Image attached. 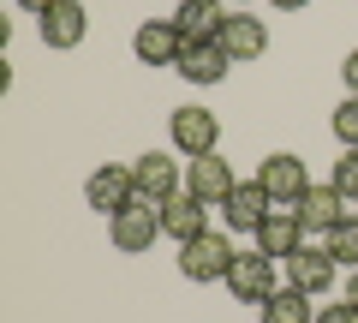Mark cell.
<instances>
[{"label":"cell","mask_w":358,"mask_h":323,"mask_svg":"<svg viewBox=\"0 0 358 323\" xmlns=\"http://www.w3.org/2000/svg\"><path fill=\"white\" fill-rule=\"evenodd\" d=\"M108 240H114L120 252H131V258H143V252L162 240V204H150V198H131L120 216H108Z\"/></svg>","instance_id":"obj_1"},{"label":"cell","mask_w":358,"mask_h":323,"mask_svg":"<svg viewBox=\"0 0 358 323\" xmlns=\"http://www.w3.org/2000/svg\"><path fill=\"white\" fill-rule=\"evenodd\" d=\"M233 258H239V252H233L227 233H197V240L179 246V275H185V282H227Z\"/></svg>","instance_id":"obj_2"},{"label":"cell","mask_w":358,"mask_h":323,"mask_svg":"<svg viewBox=\"0 0 358 323\" xmlns=\"http://www.w3.org/2000/svg\"><path fill=\"white\" fill-rule=\"evenodd\" d=\"M257 186H263L268 198L281 209H293L299 198L310 192V174H305V162H299L293 150H275V156H263V168H257Z\"/></svg>","instance_id":"obj_3"},{"label":"cell","mask_w":358,"mask_h":323,"mask_svg":"<svg viewBox=\"0 0 358 323\" xmlns=\"http://www.w3.org/2000/svg\"><path fill=\"white\" fill-rule=\"evenodd\" d=\"M131 186H138V198H150V204H167L173 192H185V168H179L167 150H143L138 162H131Z\"/></svg>","instance_id":"obj_4"},{"label":"cell","mask_w":358,"mask_h":323,"mask_svg":"<svg viewBox=\"0 0 358 323\" xmlns=\"http://www.w3.org/2000/svg\"><path fill=\"white\" fill-rule=\"evenodd\" d=\"M275 258H263V252H239L227 270V294L239 299V305H263L268 294H275Z\"/></svg>","instance_id":"obj_5"},{"label":"cell","mask_w":358,"mask_h":323,"mask_svg":"<svg viewBox=\"0 0 358 323\" xmlns=\"http://www.w3.org/2000/svg\"><path fill=\"white\" fill-rule=\"evenodd\" d=\"M167 138H173V150L192 162V156H209L221 138V120L209 114V108H173V120H167Z\"/></svg>","instance_id":"obj_6"},{"label":"cell","mask_w":358,"mask_h":323,"mask_svg":"<svg viewBox=\"0 0 358 323\" xmlns=\"http://www.w3.org/2000/svg\"><path fill=\"white\" fill-rule=\"evenodd\" d=\"M233 162L221 150H209V156H192V168H185V192L192 198H203V204H227V192H233Z\"/></svg>","instance_id":"obj_7"},{"label":"cell","mask_w":358,"mask_h":323,"mask_svg":"<svg viewBox=\"0 0 358 323\" xmlns=\"http://www.w3.org/2000/svg\"><path fill=\"white\" fill-rule=\"evenodd\" d=\"M251 240H257V252H263V258L281 263V258H293V252L305 246V221H299V209H281V204H275Z\"/></svg>","instance_id":"obj_8"},{"label":"cell","mask_w":358,"mask_h":323,"mask_svg":"<svg viewBox=\"0 0 358 323\" xmlns=\"http://www.w3.org/2000/svg\"><path fill=\"white\" fill-rule=\"evenodd\" d=\"M293 209H299V221H305V233H334L346 221V192L334 180H322V186H310Z\"/></svg>","instance_id":"obj_9"},{"label":"cell","mask_w":358,"mask_h":323,"mask_svg":"<svg viewBox=\"0 0 358 323\" xmlns=\"http://www.w3.org/2000/svg\"><path fill=\"white\" fill-rule=\"evenodd\" d=\"M334 270H341V263L329 258V246H310V240L293 252V258H287V282H293V287H305L310 299L334 287Z\"/></svg>","instance_id":"obj_10"},{"label":"cell","mask_w":358,"mask_h":323,"mask_svg":"<svg viewBox=\"0 0 358 323\" xmlns=\"http://www.w3.org/2000/svg\"><path fill=\"white\" fill-rule=\"evenodd\" d=\"M84 30H90V13H84V0H54L48 13H42V42H48L54 54L78 48V42H84Z\"/></svg>","instance_id":"obj_11"},{"label":"cell","mask_w":358,"mask_h":323,"mask_svg":"<svg viewBox=\"0 0 358 323\" xmlns=\"http://www.w3.org/2000/svg\"><path fill=\"white\" fill-rule=\"evenodd\" d=\"M179 30H173V18H143L138 25V36H131V54H138L143 66H179Z\"/></svg>","instance_id":"obj_12"},{"label":"cell","mask_w":358,"mask_h":323,"mask_svg":"<svg viewBox=\"0 0 358 323\" xmlns=\"http://www.w3.org/2000/svg\"><path fill=\"white\" fill-rule=\"evenodd\" d=\"M268 209H275V198H268L257 180H239V186L227 192V204H221V216H227V228H233V233H257Z\"/></svg>","instance_id":"obj_13"},{"label":"cell","mask_w":358,"mask_h":323,"mask_svg":"<svg viewBox=\"0 0 358 323\" xmlns=\"http://www.w3.org/2000/svg\"><path fill=\"white\" fill-rule=\"evenodd\" d=\"M162 233H167V240H179V246L197 240V233H209V204H203V198H192V192H173L162 204Z\"/></svg>","instance_id":"obj_14"},{"label":"cell","mask_w":358,"mask_h":323,"mask_svg":"<svg viewBox=\"0 0 358 323\" xmlns=\"http://www.w3.org/2000/svg\"><path fill=\"white\" fill-rule=\"evenodd\" d=\"M221 48H227L233 66H239V60H263V54H268V30H263V18H251V13H227V25H221Z\"/></svg>","instance_id":"obj_15"},{"label":"cell","mask_w":358,"mask_h":323,"mask_svg":"<svg viewBox=\"0 0 358 323\" xmlns=\"http://www.w3.org/2000/svg\"><path fill=\"white\" fill-rule=\"evenodd\" d=\"M84 198H90V209L120 216V209L138 198V186H131V168H96V174L84 180Z\"/></svg>","instance_id":"obj_16"},{"label":"cell","mask_w":358,"mask_h":323,"mask_svg":"<svg viewBox=\"0 0 358 323\" xmlns=\"http://www.w3.org/2000/svg\"><path fill=\"white\" fill-rule=\"evenodd\" d=\"M221 25H227L221 0H179V13H173L179 42H221Z\"/></svg>","instance_id":"obj_17"},{"label":"cell","mask_w":358,"mask_h":323,"mask_svg":"<svg viewBox=\"0 0 358 323\" xmlns=\"http://www.w3.org/2000/svg\"><path fill=\"white\" fill-rule=\"evenodd\" d=\"M227 66H233V60H227V48H221V42H185L173 72L192 78V84H221V78H227Z\"/></svg>","instance_id":"obj_18"},{"label":"cell","mask_w":358,"mask_h":323,"mask_svg":"<svg viewBox=\"0 0 358 323\" xmlns=\"http://www.w3.org/2000/svg\"><path fill=\"white\" fill-rule=\"evenodd\" d=\"M257 311H263V323H317V311H310V294H305V287H293V282L275 287V294H268Z\"/></svg>","instance_id":"obj_19"},{"label":"cell","mask_w":358,"mask_h":323,"mask_svg":"<svg viewBox=\"0 0 358 323\" xmlns=\"http://www.w3.org/2000/svg\"><path fill=\"white\" fill-rule=\"evenodd\" d=\"M322 246H329V258L341 270H358V216H346L334 233H322Z\"/></svg>","instance_id":"obj_20"},{"label":"cell","mask_w":358,"mask_h":323,"mask_svg":"<svg viewBox=\"0 0 358 323\" xmlns=\"http://www.w3.org/2000/svg\"><path fill=\"white\" fill-rule=\"evenodd\" d=\"M334 138H341L346 150H358V96H346V102L334 108Z\"/></svg>","instance_id":"obj_21"},{"label":"cell","mask_w":358,"mask_h":323,"mask_svg":"<svg viewBox=\"0 0 358 323\" xmlns=\"http://www.w3.org/2000/svg\"><path fill=\"white\" fill-rule=\"evenodd\" d=\"M329 180H334V186H341V192H346V198H358V150H346V156H341V162H334V174H329Z\"/></svg>","instance_id":"obj_22"},{"label":"cell","mask_w":358,"mask_h":323,"mask_svg":"<svg viewBox=\"0 0 358 323\" xmlns=\"http://www.w3.org/2000/svg\"><path fill=\"white\" fill-rule=\"evenodd\" d=\"M317 323H358V305H352V299H341V305H322Z\"/></svg>","instance_id":"obj_23"},{"label":"cell","mask_w":358,"mask_h":323,"mask_svg":"<svg viewBox=\"0 0 358 323\" xmlns=\"http://www.w3.org/2000/svg\"><path fill=\"white\" fill-rule=\"evenodd\" d=\"M341 78H346V90H352V96H358V48H352V54H346V66H341Z\"/></svg>","instance_id":"obj_24"},{"label":"cell","mask_w":358,"mask_h":323,"mask_svg":"<svg viewBox=\"0 0 358 323\" xmlns=\"http://www.w3.org/2000/svg\"><path fill=\"white\" fill-rule=\"evenodd\" d=\"M13 6H24V13H36V18H42V13L54 6V0H13Z\"/></svg>","instance_id":"obj_25"},{"label":"cell","mask_w":358,"mask_h":323,"mask_svg":"<svg viewBox=\"0 0 358 323\" xmlns=\"http://www.w3.org/2000/svg\"><path fill=\"white\" fill-rule=\"evenodd\" d=\"M268 6H281V13H299V6H310V0H268Z\"/></svg>","instance_id":"obj_26"},{"label":"cell","mask_w":358,"mask_h":323,"mask_svg":"<svg viewBox=\"0 0 358 323\" xmlns=\"http://www.w3.org/2000/svg\"><path fill=\"white\" fill-rule=\"evenodd\" d=\"M346 299H352V305H358V270H352V282H346Z\"/></svg>","instance_id":"obj_27"},{"label":"cell","mask_w":358,"mask_h":323,"mask_svg":"<svg viewBox=\"0 0 358 323\" xmlns=\"http://www.w3.org/2000/svg\"><path fill=\"white\" fill-rule=\"evenodd\" d=\"M245 6H251V0H239V13H245Z\"/></svg>","instance_id":"obj_28"}]
</instances>
